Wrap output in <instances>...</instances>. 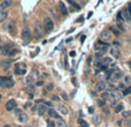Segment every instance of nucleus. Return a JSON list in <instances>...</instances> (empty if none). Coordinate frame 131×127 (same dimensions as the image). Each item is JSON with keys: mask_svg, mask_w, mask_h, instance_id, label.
Wrapping results in <instances>:
<instances>
[{"mask_svg": "<svg viewBox=\"0 0 131 127\" xmlns=\"http://www.w3.org/2000/svg\"><path fill=\"white\" fill-rule=\"evenodd\" d=\"M20 127H21V126H20Z\"/></svg>", "mask_w": 131, "mask_h": 127, "instance_id": "nucleus-60", "label": "nucleus"}, {"mask_svg": "<svg viewBox=\"0 0 131 127\" xmlns=\"http://www.w3.org/2000/svg\"><path fill=\"white\" fill-rule=\"evenodd\" d=\"M31 75H32V77H33V79H37V77L39 76V72L37 71V69H32V72H31Z\"/></svg>", "mask_w": 131, "mask_h": 127, "instance_id": "nucleus-32", "label": "nucleus"}, {"mask_svg": "<svg viewBox=\"0 0 131 127\" xmlns=\"http://www.w3.org/2000/svg\"><path fill=\"white\" fill-rule=\"evenodd\" d=\"M109 96H110V91H106V92L104 91V94H102V98L106 99V98H108Z\"/></svg>", "mask_w": 131, "mask_h": 127, "instance_id": "nucleus-39", "label": "nucleus"}, {"mask_svg": "<svg viewBox=\"0 0 131 127\" xmlns=\"http://www.w3.org/2000/svg\"><path fill=\"white\" fill-rule=\"evenodd\" d=\"M69 56H70V57H73V58H74V57H76V52H75V51H70Z\"/></svg>", "mask_w": 131, "mask_h": 127, "instance_id": "nucleus-46", "label": "nucleus"}, {"mask_svg": "<svg viewBox=\"0 0 131 127\" xmlns=\"http://www.w3.org/2000/svg\"><path fill=\"white\" fill-rule=\"evenodd\" d=\"M17 118H18V121H20V123H25L26 121V114L23 112L21 113V114H18Z\"/></svg>", "mask_w": 131, "mask_h": 127, "instance_id": "nucleus-23", "label": "nucleus"}, {"mask_svg": "<svg viewBox=\"0 0 131 127\" xmlns=\"http://www.w3.org/2000/svg\"><path fill=\"white\" fill-rule=\"evenodd\" d=\"M12 4H13V0H2V2L0 5H1V8L2 9H6V8L11 7Z\"/></svg>", "mask_w": 131, "mask_h": 127, "instance_id": "nucleus-16", "label": "nucleus"}, {"mask_svg": "<svg viewBox=\"0 0 131 127\" xmlns=\"http://www.w3.org/2000/svg\"><path fill=\"white\" fill-rule=\"evenodd\" d=\"M26 90H29V91H35L36 90V87L35 85H28V87H26Z\"/></svg>", "mask_w": 131, "mask_h": 127, "instance_id": "nucleus-37", "label": "nucleus"}, {"mask_svg": "<svg viewBox=\"0 0 131 127\" xmlns=\"http://www.w3.org/2000/svg\"><path fill=\"white\" fill-rule=\"evenodd\" d=\"M9 65H11V61L9 60H5V61L1 62V66L2 67H9Z\"/></svg>", "mask_w": 131, "mask_h": 127, "instance_id": "nucleus-36", "label": "nucleus"}, {"mask_svg": "<svg viewBox=\"0 0 131 127\" xmlns=\"http://www.w3.org/2000/svg\"><path fill=\"white\" fill-rule=\"evenodd\" d=\"M2 45H4V44H2V41H1V38H0V49L2 47Z\"/></svg>", "mask_w": 131, "mask_h": 127, "instance_id": "nucleus-56", "label": "nucleus"}, {"mask_svg": "<svg viewBox=\"0 0 131 127\" xmlns=\"http://www.w3.org/2000/svg\"><path fill=\"white\" fill-rule=\"evenodd\" d=\"M14 81L13 79H11V77H7L6 79V82H5V85H4V88L5 89H11V88H13L14 87Z\"/></svg>", "mask_w": 131, "mask_h": 127, "instance_id": "nucleus-15", "label": "nucleus"}, {"mask_svg": "<svg viewBox=\"0 0 131 127\" xmlns=\"http://www.w3.org/2000/svg\"><path fill=\"white\" fill-rule=\"evenodd\" d=\"M78 125L79 127H89V124L85 120H83V119H79L78 120Z\"/></svg>", "mask_w": 131, "mask_h": 127, "instance_id": "nucleus-28", "label": "nucleus"}, {"mask_svg": "<svg viewBox=\"0 0 131 127\" xmlns=\"http://www.w3.org/2000/svg\"><path fill=\"white\" fill-rule=\"evenodd\" d=\"M123 72H121V71H116V72H114L109 77H108V80H109V82L110 83H116L118 80H121L122 77H123Z\"/></svg>", "mask_w": 131, "mask_h": 127, "instance_id": "nucleus-2", "label": "nucleus"}, {"mask_svg": "<svg viewBox=\"0 0 131 127\" xmlns=\"http://www.w3.org/2000/svg\"><path fill=\"white\" fill-rule=\"evenodd\" d=\"M109 53H110V56L114 57V58H118V57H120V50H118V47L113 46V47H110Z\"/></svg>", "mask_w": 131, "mask_h": 127, "instance_id": "nucleus-13", "label": "nucleus"}, {"mask_svg": "<svg viewBox=\"0 0 131 127\" xmlns=\"http://www.w3.org/2000/svg\"><path fill=\"white\" fill-rule=\"evenodd\" d=\"M95 51H100V52H106L107 47H108V43H105L102 41H99L98 43H95Z\"/></svg>", "mask_w": 131, "mask_h": 127, "instance_id": "nucleus-5", "label": "nucleus"}, {"mask_svg": "<svg viewBox=\"0 0 131 127\" xmlns=\"http://www.w3.org/2000/svg\"><path fill=\"white\" fill-rule=\"evenodd\" d=\"M123 114V118H129L131 115V111H124V112H122Z\"/></svg>", "mask_w": 131, "mask_h": 127, "instance_id": "nucleus-38", "label": "nucleus"}, {"mask_svg": "<svg viewBox=\"0 0 131 127\" xmlns=\"http://www.w3.org/2000/svg\"><path fill=\"white\" fill-rule=\"evenodd\" d=\"M112 31H113V32H114L115 35H118V31H117V30H115L114 28H112Z\"/></svg>", "mask_w": 131, "mask_h": 127, "instance_id": "nucleus-50", "label": "nucleus"}, {"mask_svg": "<svg viewBox=\"0 0 131 127\" xmlns=\"http://www.w3.org/2000/svg\"><path fill=\"white\" fill-rule=\"evenodd\" d=\"M116 19H117V21L120 22V23H122L123 21H125V20H124V17H123V15H122V12H120V13H118Z\"/></svg>", "mask_w": 131, "mask_h": 127, "instance_id": "nucleus-31", "label": "nucleus"}, {"mask_svg": "<svg viewBox=\"0 0 131 127\" xmlns=\"http://www.w3.org/2000/svg\"><path fill=\"white\" fill-rule=\"evenodd\" d=\"M21 36H22L23 42L29 43L30 41H31V32H30V29L28 28V27H24V28L22 29V34H21Z\"/></svg>", "mask_w": 131, "mask_h": 127, "instance_id": "nucleus-4", "label": "nucleus"}, {"mask_svg": "<svg viewBox=\"0 0 131 127\" xmlns=\"http://www.w3.org/2000/svg\"><path fill=\"white\" fill-rule=\"evenodd\" d=\"M13 46L12 45H9V44H6V45H2V47L0 49L1 50V53L4 54V56H11V53H12V51H13Z\"/></svg>", "mask_w": 131, "mask_h": 127, "instance_id": "nucleus-6", "label": "nucleus"}, {"mask_svg": "<svg viewBox=\"0 0 131 127\" xmlns=\"http://www.w3.org/2000/svg\"><path fill=\"white\" fill-rule=\"evenodd\" d=\"M125 88H127V85H125L124 82H123V83H120V85H118V89H120V90H124Z\"/></svg>", "mask_w": 131, "mask_h": 127, "instance_id": "nucleus-41", "label": "nucleus"}, {"mask_svg": "<svg viewBox=\"0 0 131 127\" xmlns=\"http://www.w3.org/2000/svg\"><path fill=\"white\" fill-rule=\"evenodd\" d=\"M36 103H37V104H38V103H43V100H41V99H37Z\"/></svg>", "mask_w": 131, "mask_h": 127, "instance_id": "nucleus-54", "label": "nucleus"}, {"mask_svg": "<svg viewBox=\"0 0 131 127\" xmlns=\"http://www.w3.org/2000/svg\"><path fill=\"white\" fill-rule=\"evenodd\" d=\"M123 80H124V83L125 85L131 83V76H123Z\"/></svg>", "mask_w": 131, "mask_h": 127, "instance_id": "nucleus-35", "label": "nucleus"}, {"mask_svg": "<svg viewBox=\"0 0 131 127\" xmlns=\"http://www.w3.org/2000/svg\"><path fill=\"white\" fill-rule=\"evenodd\" d=\"M116 105H117V103H116V100H113V102H112V106H113V108H115Z\"/></svg>", "mask_w": 131, "mask_h": 127, "instance_id": "nucleus-48", "label": "nucleus"}, {"mask_svg": "<svg viewBox=\"0 0 131 127\" xmlns=\"http://www.w3.org/2000/svg\"><path fill=\"white\" fill-rule=\"evenodd\" d=\"M22 111H21V109H15V114L16 115H18V114H21Z\"/></svg>", "mask_w": 131, "mask_h": 127, "instance_id": "nucleus-44", "label": "nucleus"}, {"mask_svg": "<svg viewBox=\"0 0 131 127\" xmlns=\"http://www.w3.org/2000/svg\"><path fill=\"white\" fill-rule=\"evenodd\" d=\"M56 125H58L59 127H67V123H66L65 120H62V119H58Z\"/></svg>", "mask_w": 131, "mask_h": 127, "instance_id": "nucleus-27", "label": "nucleus"}, {"mask_svg": "<svg viewBox=\"0 0 131 127\" xmlns=\"http://www.w3.org/2000/svg\"><path fill=\"white\" fill-rule=\"evenodd\" d=\"M89 112L92 114V113L94 112V109H93V108H89Z\"/></svg>", "mask_w": 131, "mask_h": 127, "instance_id": "nucleus-49", "label": "nucleus"}, {"mask_svg": "<svg viewBox=\"0 0 131 127\" xmlns=\"http://www.w3.org/2000/svg\"><path fill=\"white\" fill-rule=\"evenodd\" d=\"M58 6H59V8H60V12L62 13L63 15H68V9H67V7H66V5L62 2V1H59L58 2Z\"/></svg>", "mask_w": 131, "mask_h": 127, "instance_id": "nucleus-14", "label": "nucleus"}, {"mask_svg": "<svg viewBox=\"0 0 131 127\" xmlns=\"http://www.w3.org/2000/svg\"><path fill=\"white\" fill-rule=\"evenodd\" d=\"M6 79L7 77H5V76H0V88H4L5 82H6Z\"/></svg>", "mask_w": 131, "mask_h": 127, "instance_id": "nucleus-34", "label": "nucleus"}, {"mask_svg": "<svg viewBox=\"0 0 131 127\" xmlns=\"http://www.w3.org/2000/svg\"><path fill=\"white\" fill-rule=\"evenodd\" d=\"M102 56H104V52L97 51L95 54H94V58H95V60H102Z\"/></svg>", "mask_w": 131, "mask_h": 127, "instance_id": "nucleus-25", "label": "nucleus"}, {"mask_svg": "<svg viewBox=\"0 0 131 127\" xmlns=\"http://www.w3.org/2000/svg\"><path fill=\"white\" fill-rule=\"evenodd\" d=\"M7 30H8L11 34H13V32H14V30H15V20H11V22L8 23Z\"/></svg>", "mask_w": 131, "mask_h": 127, "instance_id": "nucleus-22", "label": "nucleus"}, {"mask_svg": "<svg viewBox=\"0 0 131 127\" xmlns=\"http://www.w3.org/2000/svg\"><path fill=\"white\" fill-rule=\"evenodd\" d=\"M47 127H56V124H55L54 121L48 120V121H47Z\"/></svg>", "mask_w": 131, "mask_h": 127, "instance_id": "nucleus-40", "label": "nucleus"}, {"mask_svg": "<svg viewBox=\"0 0 131 127\" xmlns=\"http://www.w3.org/2000/svg\"><path fill=\"white\" fill-rule=\"evenodd\" d=\"M36 85H38V87H41V85H44V82H43V81H38V82H37V83H36Z\"/></svg>", "mask_w": 131, "mask_h": 127, "instance_id": "nucleus-47", "label": "nucleus"}, {"mask_svg": "<svg viewBox=\"0 0 131 127\" xmlns=\"http://www.w3.org/2000/svg\"><path fill=\"white\" fill-rule=\"evenodd\" d=\"M117 27L120 28V30L124 31V27H123V24H122V23H120V22H118V23H117Z\"/></svg>", "mask_w": 131, "mask_h": 127, "instance_id": "nucleus-43", "label": "nucleus"}, {"mask_svg": "<svg viewBox=\"0 0 131 127\" xmlns=\"http://www.w3.org/2000/svg\"><path fill=\"white\" fill-rule=\"evenodd\" d=\"M101 62H102L104 65H109V64H112V62H113V59H112V58H109V57H107V58H104V59L101 60Z\"/></svg>", "mask_w": 131, "mask_h": 127, "instance_id": "nucleus-24", "label": "nucleus"}, {"mask_svg": "<svg viewBox=\"0 0 131 127\" xmlns=\"http://www.w3.org/2000/svg\"><path fill=\"white\" fill-rule=\"evenodd\" d=\"M67 1H68V4H69L75 11H80V6H79L76 1H74V0H67Z\"/></svg>", "mask_w": 131, "mask_h": 127, "instance_id": "nucleus-18", "label": "nucleus"}, {"mask_svg": "<svg viewBox=\"0 0 131 127\" xmlns=\"http://www.w3.org/2000/svg\"><path fill=\"white\" fill-rule=\"evenodd\" d=\"M47 88H48L50 90H51V89H53V85H52V83H50V85H47Z\"/></svg>", "mask_w": 131, "mask_h": 127, "instance_id": "nucleus-51", "label": "nucleus"}, {"mask_svg": "<svg viewBox=\"0 0 131 127\" xmlns=\"http://www.w3.org/2000/svg\"><path fill=\"white\" fill-rule=\"evenodd\" d=\"M106 85L105 81H100V82H98L97 85H95V91H98V92H102V91H105L106 90Z\"/></svg>", "mask_w": 131, "mask_h": 127, "instance_id": "nucleus-10", "label": "nucleus"}, {"mask_svg": "<svg viewBox=\"0 0 131 127\" xmlns=\"http://www.w3.org/2000/svg\"><path fill=\"white\" fill-rule=\"evenodd\" d=\"M0 99H1V96H0Z\"/></svg>", "mask_w": 131, "mask_h": 127, "instance_id": "nucleus-59", "label": "nucleus"}, {"mask_svg": "<svg viewBox=\"0 0 131 127\" xmlns=\"http://www.w3.org/2000/svg\"><path fill=\"white\" fill-rule=\"evenodd\" d=\"M100 38H101L102 42H106V43L109 42L112 39V32L109 30H104L101 32V35H100Z\"/></svg>", "mask_w": 131, "mask_h": 127, "instance_id": "nucleus-8", "label": "nucleus"}, {"mask_svg": "<svg viewBox=\"0 0 131 127\" xmlns=\"http://www.w3.org/2000/svg\"><path fill=\"white\" fill-rule=\"evenodd\" d=\"M44 28L46 29L47 31H52L54 28V23H53V20L50 17H46L45 21H44Z\"/></svg>", "mask_w": 131, "mask_h": 127, "instance_id": "nucleus-7", "label": "nucleus"}, {"mask_svg": "<svg viewBox=\"0 0 131 127\" xmlns=\"http://www.w3.org/2000/svg\"><path fill=\"white\" fill-rule=\"evenodd\" d=\"M0 11H2V8H1V5H0Z\"/></svg>", "mask_w": 131, "mask_h": 127, "instance_id": "nucleus-58", "label": "nucleus"}, {"mask_svg": "<svg viewBox=\"0 0 131 127\" xmlns=\"http://www.w3.org/2000/svg\"><path fill=\"white\" fill-rule=\"evenodd\" d=\"M130 94H131V88H125V89L123 90V92H122L123 96H128V95H130Z\"/></svg>", "mask_w": 131, "mask_h": 127, "instance_id": "nucleus-33", "label": "nucleus"}, {"mask_svg": "<svg viewBox=\"0 0 131 127\" xmlns=\"http://www.w3.org/2000/svg\"><path fill=\"white\" fill-rule=\"evenodd\" d=\"M100 121H101L100 115H95V117L93 118V123H94V125H99V124H100Z\"/></svg>", "mask_w": 131, "mask_h": 127, "instance_id": "nucleus-30", "label": "nucleus"}, {"mask_svg": "<svg viewBox=\"0 0 131 127\" xmlns=\"http://www.w3.org/2000/svg\"><path fill=\"white\" fill-rule=\"evenodd\" d=\"M114 111H115V113H120V112H122V111H123V104H117V105L115 106Z\"/></svg>", "mask_w": 131, "mask_h": 127, "instance_id": "nucleus-26", "label": "nucleus"}, {"mask_svg": "<svg viewBox=\"0 0 131 127\" xmlns=\"http://www.w3.org/2000/svg\"><path fill=\"white\" fill-rule=\"evenodd\" d=\"M83 20H84V19H83V16H80V17H79V19H78V20H77V21H78V22H82Z\"/></svg>", "mask_w": 131, "mask_h": 127, "instance_id": "nucleus-53", "label": "nucleus"}, {"mask_svg": "<svg viewBox=\"0 0 131 127\" xmlns=\"http://www.w3.org/2000/svg\"><path fill=\"white\" fill-rule=\"evenodd\" d=\"M45 105H46L47 108H52L53 106V104L51 103V102H45Z\"/></svg>", "mask_w": 131, "mask_h": 127, "instance_id": "nucleus-45", "label": "nucleus"}, {"mask_svg": "<svg viewBox=\"0 0 131 127\" xmlns=\"http://www.w3.org/2000/svg\"><path fill=\"white\" fill-rule=\"evenodd\" d=\"M47 113H48V115H50L51 118H55V119H60V115L58 114V112H56L55 110H53V109H50V110L47 111Z\"/></svg>", "mask_w": 131, "mask_h": 127, "instance_id": "nucleus-20", "label": "nucleus"}, {"mask_svg": "<svg viewBox=\"0 0 131 127\" xmlns=\"http://www.w3.org/2000/svg\"><path fill=\"white\" fill-rule=\"evenodd\" d=\"M58 111L61 113V114H63V115H66V114H68L69 113V111H68V109H67V106H65V105H62V104H60V105H58Z\"/></svg>", "mask_w": 131, "mask_h": 127, "instance_id": "nucleus-17", "label": "nucleus"}, {"mask_svg": "<svg viewBox=\"0 0 131 127\" xmlns=\"http://www.w3.org/2000/svg\"><path fill=\"white\" fill-rule=\"evenodd\" d=\"M85 38H86V37H85V36H83V37H82V39H80V43H84Z\"/></svg>", "mask_w": 131, "mask_h": 127, "instance_id": "nucleus-52", "label": "nucleus"}, {"mask_svg": "<svg viewBox=\"0 0 131 127\" xmlns=\"http://www.w3.org/2000/svg\"><path fill=\"white\" fill-rule=\"evenodd\" d=\"M122 15H123V17H124L125 21H131V13L128 7H125V8L122 9Z\"/></svg>", "mask_w": 131, "mask_h": 127, "instance_id": "nucleus-12", "label": "nucleus"}, {"mask_svg": "<svg viewBox=\"0 0 131 127\" xmlns=\"http://www.w3.org/2000/svg\"><path fill=\"white\" fill-rule=\"evenodd\" d=\"M15 74L16 75H24L26 73V66L23 64V62H18V64H16L15 65Z\"/></svg>", "mask_w": 131, "mask_h": 127, "instance_id": "nucleus-3", "label": "nucleus"}, {"mask_svg": "<svg viewBox=\"0 0 131 127\" xmlns=\"http://www.w3.org/2000/svg\"><path fill=\"white\" fill-rule=\"evenodd\" d=\"M110 96H112V98L114 99V100H118L123 95L121 94V91L118 89H115V90H112L110 91Z\"/></svg>", "mask_w": 131, "mask_h": 127, "instance_id": "nucleus-11", "label": "nucleus"}, {"mask_svg": "<svg viewBox=\"0 0 131 127\" xmlns=\"http://www.w3.org/2000/svg\"><path fill=\"white\" fill-rule=\"evenodd\" d=\"M16 108H17V103H16L15 99H11L6 103V110L7 111H13Z\"/></svg>", "mask_w": 131, "mask_h": 127, "instance_id": "nucleus-9", "label": "nucleus"}, {"mask_svg": "<svg viewBox=\"0 0 131 127\" xmlns=\"http://www.w3.org/2000/svg\"><path fill=\"white\" fill-rule=\"evenodd\" d=\"M7 16H8V11H6V9L0 11V23L4 22V21L7 19Z\"/></svg>", "mask_w": 131, "mask_h": 127, "instance_id": "nucleus-19", "label": "nucleus"}, {"mask_svg": "<svg viewBox=\"0 0 131 127\" xmlns=\"http://www.w3.org/2000/svg\"><path fill=\"white\" fill-rule=\"evenodd\" d=\"M44 24L39 22V21H37L36 23H35V28H33V32H35V37L36 38H40L43 35H44Z\"/></svg>", "mask_w": 131, "mask_h": 127, "instance_id": "nucleus-1", "label": "nucleus"}, {"mask_svg": "<svg viewBox=\"0 0 131 127\" xmlns=\"http://www.w3.org/2000/svg\"><path fill=\"white\" fill-rule=\"evenodd\" d=\"M105 99H99V100H98V105H99V106H105Z\"/></svg>", "mask_w": 131, "mask_h": 127, "instance_id": "nucleus-42", "label": "nucleus"}, {"mask_svg": "<svg viewBox=\"0 0 131 127\" xmlns=\"http://www.w3.org/2000/svg\"><path fill=\"white\" fill-rule=\"evenodd\" d=\"M47 111H48V109H47V106H46L45 104L38 108V114H39V115H44Z\"/></svg>", "mask_w": 131, "mask_h": 127, "instance_id": "nucleus-21", "label": "nucleus"}, {"mask_svg": "<svg viewBox=\"0 0 131 127\" xmlns=\"http://www.w3.org/2000/svg\"><path fill=\"white\" fill-rule=\"evenodd\" d=\"M32 81H33L32 75H28V76L25 77V83L26 85H32Z\"/></svg>", "mask_w": 131, "mask_h": 127, "instance_id": "nucleus-29", "label": "nucleus"}, {"mask_svg": "<svg viewBox=\"0 0 131 127\" xmlns=\"http://www.w3.org/2000/svg\"><path fill=\"white\" fill-rule=\"evenodd\" d=\"M31 106V103H28V104H25V108H30Z\"/></svg>", "mask_w": 131, "mask_h": 127, "instance_id": "nucleus-55", "label": "nucleus"}, {"mask_svg": "<svg viewBox=\"0 0 131 127\" xmlns=\"http://www.w3.org/2000/svg\"><path fill=\"white\" fill-rule=\"evenodd\" d=\"M4 127H11V126H9V125H5Z\"/></svg>", "mask_w": 131, "mask_h": 127, "instance_id": "nucleus-57", "label": "nucleus"}]
</instances>
